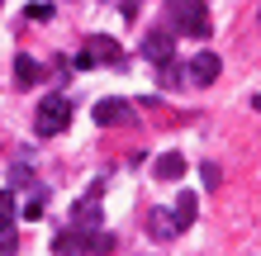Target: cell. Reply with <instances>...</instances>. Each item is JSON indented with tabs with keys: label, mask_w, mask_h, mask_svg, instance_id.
<instances>
[{
	"label": "cell",
	"mask_w": 261,
	"mask_h": 256,
	"mask_svg": "<svg viewBox=\"0 0 261 256\" xmlns=\"http://www.w3.org/2000/svg\"><path fill=\"white\" fill-rule=\"evenodd\" d=\"M176 29V38H209V5L204 0H166V19Z\"/></svg>",
	"instance_id": "6da1fadb"
},
{
	"label": "cell",
	"mask_w": 261,
	"mask_h": 256,
	"mask_svg": "<svg viewBox=\"0 0 261 256\" xmlns=\"http://www.w3.org/2000/svg\"><path fill=\"white\" fill-rule=\"evenodd\" d=\"M76 67H124V48H119V38H110V34H90L86 38V48H81V57H76Z\"/></svg>",
	"instance_id": "7a4b0ae2"
},
{
	"label": "cell",
	"mask_w": 261,
	"mask_h": 256,
	"mask_svg": "<svg viewBox=\"0 0 261 256\" xmlns=\"http://www.w3.org/2000/svg\"><path fill=\"white\" fill-rule=\"evenodd\" d=\"M67 124H71V104L62 95H48L38 104V114H34V133H38V138H57Z\"/></svg>",
	"instance_id": "3957f363"
},
{
	"label": "cell",
	"mask_w": 261,
	"mask_h": 256,
	"mask_svg": "<svg viewBox=\"0 0 261 256\" xmlns=\"http://www.w3.org/2000/svg\"><path fill=\"white\" fill-rule=\"evenodd\" d=\"M143 57H147V62H171V57H176V29L171 24L147 29V34H143Z\"/></svg>",
	"instance_id": "277c9868"
},
{
	"label": "cell",
	"mask_w": 261,
	"mask_h": 256,
	"mask_svg": "<svg viewBox=\"0 0 261 256\" xmlns=\"http://www.w3.org/2000/svg\"><path fill=\"white\" fill-rule=\"evenodd\" d=\"M90 233H95V228H76V223H67V228L53 237V256H86Z\"/></svg>",
	"instance_id": "5b68a950"
},
{
	"label": "cell",
	"mask_w": 261,
	"mask_h": 256,
	"mask_svg": "<svg viewBox=\"0 0 261 256\" xmlns=\"http://www.w3.org/2000/svg\"><path fill=\"white\" fill-rule=\"evenodd\" d=\"M90 114H95V124H100V128H119V124H128V119H133V104L110 95V100H100Z\"/></svg>",
	"instance_id": "8992f818"
},
{
	"label": "cell",
	"mask_w": 261,
	"mask_h": 256,
	"mask_svg": "<svg viewBox=\"0 0 261 256\" xmlns=\"http://www.w3.org/2000/svg\"><path fill=\"white\" fill-rule=\"evenodd\" d=\"M219 71H223L219 57H214V52H199L195 62H190V71H186V81L190 86H214V81H219Z\"/></svg>",
	"instance_id": "52a82bcc"
},
{
	"label": "cell",
	"mask_w": 261,
	"mask_h": 256,
	"mask_svg": "<svg viewBox=\"0 0 261 256\" xmlns=\"http://www.w3.org/2000/svg\"><path fill=\"white\" fill-rule=\"evenodd\" d=\"M10 71H14V86H24V90H29V86H38L43 76H48V71H43V62H38V57H29V52L14 57V67H10Z\"/></svg>",
	"instance_id": "ba28073f"
},
{
	"label": "cell",
	"mask_w": 261,
	"mask_h": 256,
	"mask_svg": "<svg viewBox=\"0 0 261 256\" xmlns=\"http://www.w3.org/2000/svg\"><path fill=\"white\" fill-rule=\"evenodd\" d=\"M195 214H199V194H195V190H180V194H176V209H171V218H176V228L186 233L190 223H195Z\"/></svg>",
	"instance_id": "9c48e42d"
},
{
	"label": "cell",
	"mask_w": 261,
	"mask_h": 256,
	"mask_svg": "<svg viewBox=\"0 0 261 256\" xmlns=\"http://www.w3.org/2000/svg\"><path fill=\"white\" fill-rule=\"evenodd\" d=\"M152 171H157V180H180V176H186V157H180V152H162Z\"/></svg>",
	"instance_id": "30bf717a"
},
{
	"label": "cell",
	"mask_w": 261,
	"mask_h": 256,
	"mask_svg": "<svg viewBox=\"0 0 261 256\" xmlns=\"http://www.w3.org/2000/svg\"><path fill=\"white\" fill-rule=\"evenodd\" d=\"M147 233H152V237H176L180 228H176V218L166 214V209H157V214H152V223H147Z\"/></svg>",
	"instance_id": "8fae6325"
},
{
	"label": "cell",
	"mask_w": 261,
	"mask_h": 256,
	"mask_svg": "<svg viewBox=\"0 0 261 256\" xmlns=\"http://www.w3.org/2000/svg\"><path fill=\"white\" fill-rule=\"evenodd\" d=\"M71 223H76V228H100V204H76Z\"/></svg>",
	"instance_id": "7c38bea8"
},
{
	"label": "cell",
	"mask_w": 261,
	"mask_h": 256,
	"mask_svg": "<svg viewBox=\"0 0 261 256\" xmlns=\"http://www.w3.org/2000/svg\"><path fill=\"white\" fill-rule=\"evenodd\" d=\"M110 251H114V237L95 228V233H90V242H86V256H110Z\"/></svg>",
	"instance_id": "4fadbf2b"
},
{
	"label": "cell",
	"mask_w": 261,
	"mask_h": 256,
	"mask_svg": "<svg viewBox=\"0 0 261 256\" xmlns=\"http://www.w3.org/2000/svg\"><path fill=\"white\" fill-rule=\"evenodd\" d=\"M14 214H19V209H14V190H0V233L14 228Z\"/></svg>",
	"instance_id": "5bb4252c"
},
{
	"label": "cell",
	"mask_w": 261,
	"mask_h": 256,
	"mask_svg": "<svg viewBox=\"0 0 261 256\" xmlns=\"http://www.w3.org/2000/svg\"><path fill=\"white\" fill-rule=\"evenodd\" d=\"M10 180H14V185H19V190L38 185V180H34V171H29V166H14V171H10Z\"/></svg>",
	"instance_id": "9a60e30c"
},
{
	"label": "cell",
	"mask_w": 261,
	"mask_h": 256,
	"mask_svg": "<svg viewBox=\"0 0 261 256\" xmlns=\"http://www.w3.org/2000/svg\"><path fill=\"white\" fill-rule=\"evenodd\" d=\"M24 218H43V190L29 194V204H24Z\"/></svg>",
	"instance_id": "2e32d148"
},
{
	"label": "cell",
	"mask_w": 261,
	"mask_h": 256,
	"mask_svg": "<svg viewBox=\"0 0 261 256\" xmlns=\"http://www.w3.org/2000/svg\"><path fill=\"white\" fill-rule=\"evenodd\" d=\"M19 251V237H14V228H5L0 233V256H14Z\"/></svg>",
	"instance_id": "e0dca14e"
},
{
	"label": "cell",
	"mask_w": 261,
	"mask_h": 256,
	"mask_svg": "<svg viewBox=\"0 0 261 256\" xmlns=\"http://www.w3.org/2000/svg\"><path fill=\"white\" fill-rule=\"evenodd\" d=\"M199 176H204V190H219V166H214V161H204Z\"/></svg>",
	"instance_id": "ac0fdd59"
},
{
	"label": "cell",
	"mask_w": 261,
	"mask_h": 256,
	"mask_svg": "<svg viewBox=\"0 0 261 256\" xmlns=\"http://www.w3.org/2000/svg\"><path fill=\"white\" fill-rule=\"evenodd\" d=\"M252 104H256V114H261V95H256V100H252Z\"/></svg>",
	"instance_id": "d6986e66"
}]
</instances>
